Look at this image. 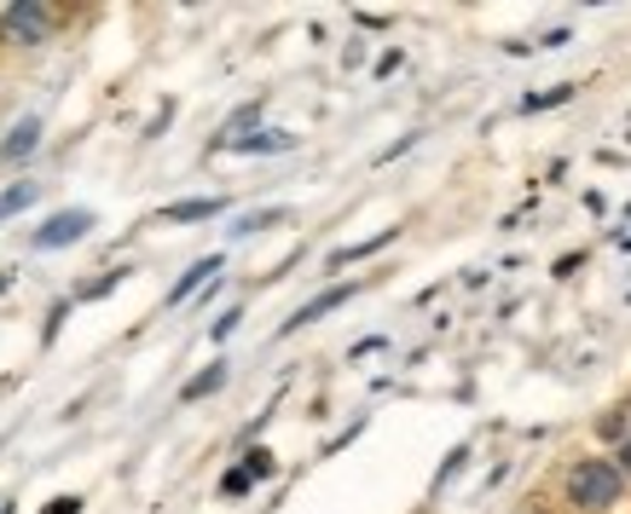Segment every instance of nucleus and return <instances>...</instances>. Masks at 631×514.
Here are the masks:
<instances>
[{
  "label": "nucleus",
  "instance_id": "1",
  "mask_svg": "<svg viewBox=\"0 0 631 514\" xmlns=\"http://www.w3.org/2000/svg\"><path fill=\"white\" fill-rule=\"evenodd\" d=\"M562 492H568V503H573L579 514H602V508L620 503L625 480H620V469H614V457H573Z\"/></svg>",
  "mask_w": 631,
  "mask_h": 514
},
{
  "label": "nucleus",
  "instance_id": "2",
  "mask_svg": "<svg viewBox=\"0 0 631 514\" xmlns=\"http://www.w3.org/2000/svg\"><path fill=\"white\" fill-rule=\"evenodd\" d=\"M0 35L18 41V46H41L46 35H53V12H46L41 0H18V7L0 12Z\"/></svg>",
  "mask_w": 631,
  "mask_h": 514
},
{
  "label": "nucleus",
  "instance_id": "3",
  "mask_svg": "<svg viewBox=\"0 0 631 514\" xmlns=\"http://www.w3.org/2000/svg\"><path fill=\"white\" fill-rule=\"evenodd\" d=\"M87 231H93V214H87V209H64V214L46 220L30 243H35V249H70V243H82Z\"/></svg>",
  "mask_w": 631,
  "mask_h": 514
},
{
  "label": "nucleus",
  "instance_id": "4",
  "mask_svg": "<svg viewBox=\"0 0 631 514\" xmlns=\"http://www.w3.org/2000/svg\"><path fill=\"white\" fill-rule=\"evenodd\" d=\"M353 295H360V284H337V290H324V295H313L308 306H296V313H290V324H285V336H296V329H308L313 318H324V313H337V306L342 301H353Z\"/></svg>",
  "mask_w": 631,
  "mask_h": 514
},
{
  "label": "nucleus",
  "instance_id": "5",
  "mask_svg": "<svg viewBox=\"0 0 631 514\" xmlns=\"http://www.w3.org/2000/svg\"><path fill=\"white\" fill-rule=\"evenodd\" d=\"M35 145H41V116H23V122H12V134L0 139V162L35 157Z\"/></svg>",
  "mask_w": 631,
  "mask_h": 514
},
{
  "label": "nucleus",
  "instance_id": "6",
  "mask_svg": "<svg viewBox=\"0 0 631 514\" xmlns=\"http://www.w3.org/2000/svg\"><path fill=\"white\" fill-rule=\"evenodd\" d=\"M296 134H279V127H267V134H249V139H232L226 150H238V157H279V150H290Z\"/></svg>",
  "mask_w": 631,
  "mask_h": 514
},
{
  "label": "nucleus",
  "instance_id": "7",
  "mask_svg": "<svg viewBox=\"0 0 631 514\" xmlns=\"http://www.w3.org/2000/svg\"><path fill=\"white\" fill-rule=\"evenodd\" d=\"M220 209H226V197H186V202H168L163 220H168V225H192V220H209V214H220Z\"/></svg>",
  "mask_w": 631,
  "mask_h": 514
},
{
  "label": "nucleus",
  "instance_id": "8",
  "mask_svg": "<svg viewBox=\"0 0 631 514\" xmlns=\"http://www.w3.org/2000/svg\"><path fill=\"white\" fill-rule=\"evenodd\" d=\"M215 272H220V254H209V261H197V266H192V272L180 277V284L168 290V306H180V301H186L192 290H204V284H215Z\"/></svg>",
  "mask_w": 631,
  "mask_h": 514
},
{
  "label": "nucleus",
  "instance_id": "9",
  "mask_svg": "<svg viewBox=\"0 0 631 514\" xmlns=\"http://www.w3.org/2000/svg\"><path fill=\"white\" fill-rule=\"evenodd\" d=\"M35 202H41V186H12V191H0V220L35 209Z\"/></svg>",
  "mask_w": 631,
  "mask_h": 514
},
{
  "label": "nucleus",
  "instance_id": "10",
  "mask_svg": "<svg viewBox=\"0 0 631 514\" xmlns=\"http://www.w3.org/2000/svg\"><path fill=\"white\" fill-rule=\"evenodd\" d=\"M394 243V231H376V238H365V243H353V249H337L331 254V266H348V261H365V254H376V249H389Z\"/></svg>",
  "mask_w": 631,
  "mask_h": 514
},
{
  "label": "nucleus",
  "instance_id": "11",
  "mask_svg": "<svg viewBox=\"0 0 631 514\" xmlns=\"http://www.w3.org/2000/svg\"><path fill=\"white\" fill-rule=\"evenodd\" d=\"M215 388H226V365H209V370L197 376V381H186V388H180V399L192 405V399H204V394H215Z\"/></svg>",
  "mask_w": 631,
  "mask_h": 514
},
{
  "label": "nucleus",
  "instance_id": "12",
  "mask_svg": "<svg viewBox=\"0 0 631 514\" xmlns=\"http://www.w3.org/2000/svg\"><path fill=\"white\" fill-rule=\"evenodd\" d=\"M597 433H602V440H609V445H620V440H625V433H631V405H620V410H609V417H602V422H597Z\"/></svg>",
  "mask_w": 631,
  "mask_h": 514
},
{
  "label": "nucleus",
  "instance_id": "13",
  "mask_svg": "<svg viewBox=\"0 0 631 514\" xmlns=\"http://www.w3.org/2000/svg\"><path fill=\"white\" fill-rule=\"evenodd\" d=\"M568 98H573V87H550V93H527V98H521V111H527V116H534V111H550V105H568Z\"/></svg>",
  "mask_w": 631,
  "mask_h": 514
},
{
  "label": "nucleus",
  "instance_id": "14",
  "mask_svg": "<svg viewBox=\"0 0 631 514\" xmlns=\"http://www.w3.org/2000/svg\"><path fill=\"white\" fill-rule=\"evenodd\" d=\"M272 469H279V462H272V451H261V445L244 457V474H249V480H272Z\"/></svg>",
  "mask_w": 631,
  "mask_h": 514
},
{
  "label": "nucleus",
  "instance_id": "15",
  "mask_svg": "<svg viewBox=\"0 0 631 514\" xmlns=\"http://www.w3.org/2000/svg\"><path fill=\"white\" fill-rule=\"evenodd\" d=\"M272 220H285V209H261V214L238 220V238H256V231H261V225H272Z\"/></svg>",
  "mask_w": 631,
  "mask_h": 514
},
{
  "label": "nucleus",
  "instance_id": "16",
  "mask_svg": "<svg viewBox=\"0 0 631 514\" xmlns=\"http://www.w3.org/2000/svg\"><path fill=\"white\" fill-rule=\"evenodd\" d=\"M122 277H128V272H105V277H99V284H87V290H82V301H99V295H111V290L122 284Z\"/></svg>",
  "mask_w": 631,
  "mask_h": 514
},
{
  "label": "nucleus",
  "instance_id": "17",
  "mask_svg": "<svg viewBox=\"0 0 631 514\" xmlns=\"http://www.w3.org/2000/svg\"><path fill=\"white\" fill-rule=\"evenodd\" d=\"M249 485H256V480H249L244 469H232V474H226V480H220V492H226V497H244V492H249Z\"/></svg>",
  "mask_w": 631,
  "mask_h": 514
},
{
  "label": "nucleus",
  "instance_id": "18",
  "mask_svg": "<svg viewBox=\"0 0 631 514\" xmlns=\"http://www.w3.org/2000/svg\"><path fill=\"white\" fill-rule=\"evenodd\" d=\"M238 324H244V313H238V306H232V313H220V318H215V329H209V336H215V342H226V336H232Z\"/></svg>",
  "mask_w": 631,
  "mask_h": 514
},
{
  "label": "nucleus",
  "instance_id": "19",
  "mask_svg": "<svg viewBox=\"0 0 631 514\" xmlns=\"http://www.w3.org/2000/svg\"><path fill=\"white\" fill-rule=\"evenodd\" d=\"M614 469H620V480L631 485V433H625V440H620V451H614Z\"/></svg>",
  "mask_w": 631,
  "mask_h": 514
},
{
  "label": "nucleus",
  "instance_id": "20",
  "mask_svg": "<svg viewBox=\"0 0 631 514\" xmlns=\"http://www.w3.org/2000/svg\"><path fill=\"white\" fill-rule=\"evenodd\" d=\"M41 514H82V497H53Z\"/></svg>",
  "mask_w": 631,
  "mask_h": 514
},
{
  "label": "nucleus",
  "instance_id": "21",
  "mask_svg": "<svg viewBox=\"0 0 631 514\" xmlns=\"http://www.w3.org/2000/svg\"><path fill=\"white\" fill-rule=\"evenodd\" d=\"M0 514H12V503H7V508H0Z\"/></svg>",
  "mask_w": 631,
  "mask_h": 514
}]
</instances>
